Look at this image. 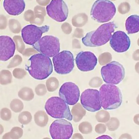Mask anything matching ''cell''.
I'll use <instances>...</instances> for the list:
<instances>
[{
    "mask_svg": "<svg viewBox=\"0 0 139 139\" xmlns=\"http://www.w3.org/2000/svg\"><path fill=\"white\" fill-rule=\"evenodd\" d=\"M52 61L54 70L59 74H68L74 67L73 55L69 51L64 50L58 53L53 57Z\"/></svg>",
    "mask_w": 139,
    "mask_h": 139,
    "instance_id": "obj_8",
    "label": "cell"
},
{
    "mask_svg": "<svg viewBox=\"0 0 139 139\" xmlns=\"http://www.w3.org/2000/svg\"><path fill=\"white\" fill-rule=\"evenodd\" d=\"M46 9L48 15L57 21H64L68 17V8L63 0H52Z\"/></svg>",
    "mask_w": 139,
    "mask_h": 139,
    "instance_id": "obj_12",
    "label": "cell"
},
{
    "mask_svg": "<svg viewBox=\"0 0 139 139\" xmlns=\"http://www.w3.org/2000/svg\"><path fill=\"white\" fill-rule=\"evenodd\" d=\"M73 131L71 123L64 119L56 120L51 124L49 132L53 139H68Z\"/></svg>",
    "mask_w": 139,
    "mask_h": 139,
    "instance_id": "obj_9",
    "label": "cell"
},
{
    "mask_svg": "<svg viewBox=\"0 0 139 139\" xmlns=\"http://www.w3.org/2000/svg\"><path fill=\"white\" fill-rule=\"evenodd\" d=\"M126 30L128 34L136 33L139 31V16L132 15L128 17L125 23Z\"/></svg>",
    "mask_w": 139,
    "mask_h": 139,
    "instance_id": "obj_18",
    "label": "cell"
},
{
    "mask_svg": "<svg viewBox=\"0 0 139 139\" xmlns=\"http://www.w3.org/2000/svg\"><path fill=\"white\" fill-rule=\"evenodd\" d=\"M80 102L83 107L89 111L95 112L101 108L99 92L97 89H87L84 90L81 94Z\"/></svg>",
    "mask_w": 139,
    "mask_h": 139,
    "instance_id": "obj_10",
    "label": "cell"
},
{
    "mask_svg": "<svg viewBox=\"0 0 139 139\" xmlns=\"http://www.w3.org/2000/svg\"><path fill=\"white\" fill-rule=\"evenodd\" d=\"M32 119L31 113L27 111L22 112L19 115L18 118V121L24 125L27 124L31 121Z\"/></svg>",
    "mask_w": 139,
    "mask_h": 139,
    "instance_id": "obj_21",
    "label": "cell"
},
{
    "mask_svg": "<svg viewBox=\"0 0 139 139\" xmlns=\"http://www.w3.org/2000/svg\"><path fill=\"white\" fill-rule=\"evenodd\" d=\"M29 60V66L26 69L34 78L42 80L47 78L52 73L53 65L51 59L48 57L40 53L31 56Z\"/></svg>",
    "mask_w": 139,
    "mask_h": 139,
    "instance_id": "obj_1",
    "label": "cell"
},
{
    "mask_svg": "<svg viewBox=\"0 0 139 139\" xmlns=\"http://www.w3.org/2000/svg\"><path fill=\"white\" fill-rule=\"evenodd\" d=\"M101 106L105 110L114 109L119 107L122 101V96L119 88L114 84H105L99 89Z\"/></svg>",
    "mask_w": 139,
    "mask_h": 139,
    "instance_id": "obj_3",
    "label": "cell"
},
{
    "mask_svg": "<svg viewBox=\"0 0 139 139\" xmlns=\"http://www.w3.org/2000/svg\"><path fill=\"white\" fill-rule=\"evenodd\" d=\"M59 95L68 104L74 105L79 100L80 91L78 87L75 83L66 82L60 87Z\"/></svg>",
    "mask_w": 139,
    "mask_h": 139,
    "instance_id": "obj_13",
    "label": "cell"
},
{
    "mask_svg": "<svg viewBox=\"0 0 139 139\" xmlns=\"http://www.w3.org/2000/svg\"><path fill=\"white\" fill-rule=\"evenodd\" d=\"M10 106L12 111L15 112H18L23 109L24 105L21 101L18 99H15L11 102Z\"/></svg>",
    "mask_w": 139,
    "mask_h": 139,
    "instance_id": "obj_22",
    "label": "cell"
},
{
    "mask_svg": "<svg viewBox=\"0 0 139 139\" xmlns=\"http://www.w3.org/2000/svg\"><path fill=\"white\" fill-rule=\"evenodd\" d=\"M3 6L9 14L15 16L19 15L24 11L25 3L23 0H5Z\"/></svg>",
    "mask_w": 139,
    "mask_h": 139,
    "instance_id": "obj_17",
    "label": "cell"
},
{
    "mask_svg": "<svg viewBox=\"0 0 139 139\" xmlns=\"http://www.w3.org/2000/svg\"><path fill=\"white\" fill-rule=\"evenodd\" d=\"M23 131L20 128L15 127L13 128L10 132L6 133L3 139H18L22 135Z\"/></svg>",
    "mask_w": 139,
    "mask_h": 139,
    "instance_id": "obj_19",
    "label": "cell"
},
{
    "mask_svg": "<svg viewBox=\"0 0 139 139\" xmlns=\"http://www.w3.org/2000/svg\"><path fill=\"white\" fill-rule=\"evenodd\" d=\"M101 73L105 82L116 85L124 79L125 70L121 64L117 61H113L102 67Z\"/></svg>",
    "mask_w": 139,
    "mask_h": 139,
    "instance_id": "obj_6",
    "label": "cell"
},
{
    "mask_svg": "<svg viewBox=\"0 0 139 139\" xmlns=\"http://www.w3.org/2000/svg\"><path fill=\"white\" fill-rule=\"evenodd\" d=\"M44 108L48 114L55 119L65 118L69 121L73 119L69 106L61 98L52 97L46 101Z\"/></svg>",
    "mask_w": 139,
    "mask_h": 139,
    "instance_id": "obj_5",
    "label": "cell"
},
{
    "mask_svg": "<svg viewBox=\"0 0 139 139\" xmlns=\"http://www.w3.org/2000/svg\"><path fill=\"white\" fill-rule=\"evenodd\" d=\"M33 46L38 52L49 57H53L60 51L59 39L52 35L43 36Z\"/></svg>",
    "mask_w": 139,
    "mask_h": 139,
    "instance_id": "obj_7",
    "label": "cell"
},
{
    "mask_svg": "<svg viewBox=\"0 0 139 139\" xmlns=\"http://www.w3.org/2000/svg\"><path fill=\"white\" fill-rule=\"evenodd\" d=\"M116 8L114 4L110 1L98 0L92 6L90 12L91 17L100 23L108 22L115 14Z\"/></svg>",
    "mask_w": 139,
    "mask_h": 139,
    "instance_id": "obj_4",
    "label": "cell"
},
{
    "mask_svg": "<svg viewBox=\"0 0 139 139\" xmlns=\"http://www.w3.org/2000/svg\"><path fill=\"white\" fill-rule=\"evenodd\" d=\"M77 66L79 70L88 72L93 70L96 65L98 60L95 55L90 51H81L75 59Z\"/></svg>",
    "mask_w": 139,
    "mask_h": 139,
    "instance_id": "obj_14",
    "label": "cell"
},
{
    "mask_svg": "<svg viewBox=\"0 0 139 139\" xmlns=\"http://www.w3.org/2000/svg\"><path fill=\"white\" fill-rule=\"evenodd\" d=\"M34 120L37 125L43 127L47 123V115L44 111H39L35 114Z\"/></svg>",
    "mask_w": 139,
    "mask_h": 139,
    "instance_id": "obj_20",
    "label": "cell"
},
{
    "mask_svg": "<svg viewBox=\"0 0 139 139\" xmlns=\"http://www.w3.org/2000/svg\"><path fill=\"white\" fill-rule=\"evenodd\" d=\"M109 42L113 49L118 53L126 51L129 48L131 44L129 37L125 32L120 31L113 33Z\"/></svg>",
    "mask_w": 139,
    "mask_h": 139,
    "instance_id": "obj_15",
    "label": "cell"
},
{
    "mask_svg": "<svg viewBox=\"0 0 139 139\" xmlns=\"http://www.w3.org/2000/svg\"><path fill=\"white\" fill-rule=\"evenodd\" d=\"M11 117V113L10 110L6 108H3L1 111V117L4 121H8Z\"/></svg>",
    "mask_w": 139,
    "mask_h": 139,
    "instance_id": "obj_23",
    "label": "cell"
},
{
    "mask_svg": "<svg viewBox=\"0 0 139 139\" xmlns=\"http://www.w3.org/2000/svg\"><path fill=\"white\" fill-rule=\"evenodd\" d=\"M117 27L113 21L103 24L96 30L87 33L82 39L83 44L89 47H97L106 44L110 40Z\"/></svg>",
    "mask_w": 139,
    "mask_h": 139,
    "instance_id": "obj_2",
    "label": "cell"
},
{
    "mask_svg": "<svg viewBox=\"0 0 139 139\" xmlns=\"http://www.w3.org/2000/svg\"><path fill=\"white\" fill-rule=\"evenodd\" d=\"M0 59L6 61L12 57L15 50V45L13 39L6 35L0 36Z\"/></svg>",
    "mask_w": 139,
    "mask_h": 139,
    "instance_id": "obj_16",
    "label": "cell"
},
{
    "mask_svg": "<svg viewBox=\"0 0 139 139\" xmlns=\"http://www.w3.org/2000/svg\"><path fill=\"white\" fill-rule=\"evenodd\" d=\"M49 26L45 25L38 27L30 24L24 27L21 31V35L26 44L33 45L40 39L43 33L48 31Z\"/></svg>",
    "mask_w": 139,
    "mask_h": 139,
    "instance_id": "obj_11",
    "label": "cell"
}]
</instances>
